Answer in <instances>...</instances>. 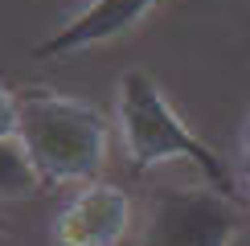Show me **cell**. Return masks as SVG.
I'll return each mask as SVG.
<instances>
[{
	"label": "cell",
	"mask_w": 250,
	"mask_h": 246,
	"mask_svg": "<svg viewBox=\"0 0 250 246\" xmlns=\"http://www.w3.org/2000/svg\"><path fill=\"white\" fill-rule=\"evenodd\" d=\"M21 136V99L8 86H0V140Z\"/></svg>",
	"instance_id": "7"
},
{
	"label": "cell",
	"mask_w": 250,
	"mask_h": 246,
	"mask_svg": "<svg viewBox=\"0 0 250 246\" xmlns=\"http://www.w3.org/2000/svg\"><path fill=\"white\" fill-rule=\"evenodd\" d=\"M119 136L140 172L156 168V164H168V160H185L201 172V181L209 189H217V193L234 189V177L222 164V156L185 127L181 115L168 107V99L160 95V86L144 70H131L119 82Z\"/></svg>",
	"instance_id": "2"
},
{
	"label": "cell",
	"mask_w": 250,
	"mask_h": 246,
	"mask_svg": "<svg viewBox=\"0 0 250 246\" xmlns=\"http://www.w3.org/2000/svg\"><path fill=\"white\" fill-rule=\"evenodd\" d=\"M131 230V197L119 184H86L54 222L58 246H119Z\"/></svg>",
	"instance_id": "4"
},
{
	"label": "cell",
	"mask_w": 250,
	"mask_h": 246,
	"mask_svg": "<svg viewBox=\"0 0 250 246\" xmlns=\"http://www.w3.org/2000/svg\"><path fill=\"white\" fill-rule=\"evenodd\" d=\"M242 230V209L217 189H160L148 201L140 246H230Z\"/></svg>",
	"instance_id": "3"
},
{
	"label": "cell",
	"mask_w": 250,
	"mask_h": 246,
	"mask_svg": "<svg viewBox=\"0 0 250 246\" xmlns=\"http://www.w3.org/2000/svg\"><path fill=\"white\" fill-rule=\"evenodd\" d=\"M37 168L21 140H0V197H21L37 189Z\"/></svg>",
	"instance_id": "6"
},
{
	"label": "cell",
	"mask_w": 250,
	"mask_h": 246,
	"mask_svg": "<svg viewBox=\"0 0 250 246\" xmlns=\"http://www.w3.org/2000/svg\"><path fill=\"white\" fill-rule=\"evenodd\" d=\"M242 156L250 164V115H246V127H242Z\"/></svg>",
	"instance_id": "8"
},
{
	"label": "cell",
	"mask_w": 250,
	"mask_h": 246,
	"mask_svg": "<svg viewBox=\"0 0 250 246\" xmlns=\"http://www.w3.org/2000/svg\"><path fill=\"white\" fill-rule=\"evenodd\" d=\"M21 144L41 181L54 184H90L107 160V119L90 102L29 90L21 95Z\"/></svg>",
	"instance_id": "1"
},
{
	"label": "cell",
	"mask_w": 250,
	"mask_h": 246,
	"mask_svg": "<svg viewBox=\"0 0 250 246\" xmlns=\"http://www.w3.org/2000/svg\"><path fill=\"white\" fill-rule=\"evenodd\" d=\"M156 4L160 0H90L74 20H66L49 41H41L33 58H66V54H78V49L103 45V41H115L123 33H131Z\"/></svg>",
	"instance_id": "5"
}]
</instances>
